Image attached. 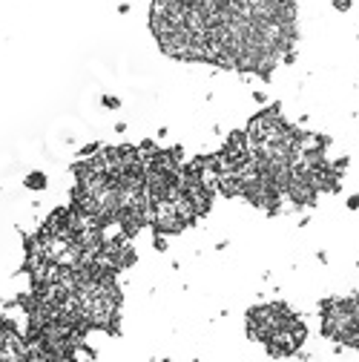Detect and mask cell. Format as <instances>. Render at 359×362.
Returning a JSON list of instances; mask_svg holds the SVG:
<instances>
[{
  "mask_svg": "<svg viewBox=\"0 0 359 362\" xmlns=\"http://www.w3.org/2000/svg\"><path fill=\"white\" fill-rule=\"evenodd\" d=\"M348 210H359V193H357V196H351V199H348Z\"/></svg>",
  "mask_w": 359,
  "mask_h": 362,
  "instance_id": "cell-3",
  "label": "cell"
},
{
  "mask_svg": "<svg viewBox=\"0 0 359 362\" xmlns=\"http://www.w3.org/2000/svg\"><path fill=\"white\" fill-rule=\"evenodd\" d=\"M104 106H109V109H115V106H118V98H109V95H106V98H104Z\"/></svg>",
  "mask_w": 359,
  "mask_h": 362,
  "instance_id": "cell-5",
  "label": "cell"
},
{
  "mask_svg": "<svg viewBox=\"0 0 359 362\" xmlns=\"http://www.w3.org/2000/svg\"><path fill=\"white\" fill-rule=\"evenodd\" d=\"M351 6H354V0H334V9H336V12H348Z\"/></svg>",
  "mask_w": 359,
  "mask_h": 362,
  "instance_id": "cell-2",
  "label": "cell"
},
{
  "mask_svg": "<svg viewBox=\"0 0 359 362\" xmlns=\"http://www.w3.org/2000/svg\"><path fill=\"white\" fill-rule=\"evenodd\" d=\"M26 187L29 190H43L46 187V175L43 173H29L26 175Z\"/></svg>",
  "mask_w": 359,
  "mask_h": 362,
  "instance_id": "cell-1",
  "label": "cell"
},
{
  "mask_svg": "<svg viewBox=\"0 0 359 362\" xmlns=\"http://www.w3.org/2000/svg\"><path fill=\"white\" fill-rule=\"evenodd\" d=\"M164 362H170V360H164Z\"/></svg>",
  "mask_w": 359,
  "mask_h": 362,
  "instance_id": "cell-6",
  "label": "cell"
},
{
  "mask_svg": "<svg viewBox=\"0 0 359 362\" xmlns=\"http://www.w3.org/2000/svg\"><path fill=\"white\" fill-rule=\"evenodd\" d=\"M152 247H155V250H167V239H158V236H155V242H152Z\"/></svg>",
  "mask_w": 359,
  "mask_h": 362,
  "instance_id": "cell-4",
  "label": "cell"
}]
</instances>
